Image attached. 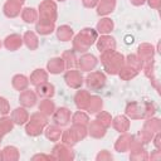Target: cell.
Listing matches in <instances>:
<instances>
[{
	"mask_svg": "<svg viewBox=\"0 0 161 161\" xmlns=\"http://www.w3.org/2000/svg\"><path fill=\"white\" fill-rule=\"evenodd\" d=\"M101 62L104 67V70L109 74L118 73L119 68L125 64V58L121 53L114 50H108L101 53Z\"/></svg>",
	"mask_w": 161,
	"mask_h": 161,
	"instance_id": "6da1fadb",
	"label": "cell"
},
{
	"mask_svg": "<svg viewBox=\"0 0 161 161\" xmlns=\"http://www.w3.org/2000/svg\"><path fill=\"white\" fill-rule=\"evenodd\" d=\"M97 40L96 30L91 28H84L73 38V50L74 52H86L88 48Z\"/></svg>",
	"mask_w": 161,
	"mask_h": 161,
	"instance_id": "7a4b0ae2",
	"label": "cell"
},
{
	"mask_svg": "<svg viewBox=\"0 0 161 161\" xmlns=\"http://www.w3.org/2000/svg\"><path fill=\"white\" fill-rule=\"evenodd\" d=\"M39 15L40 19H47L54 21L57 18V5L52 0H43L39 4Z\"/></svg>",
	"mask_w": 161,
	"mask_h": 161,
	"instance_id": "3957f363",
	"label": "cell"
},
{
	"mask_svg": "<svg viewBox=\"0 0 161 161\" xmlns=\"http://www.w3.org/2000/svg\"><path fill=\"white\" fill-rule=\"evenodd\" d=\"M106 77L102 72H91L86 77V84L91 89H99L104 86Z\"/></svg>",
	"mask_w": 161,
	"mask_h": 161,
	"instance_id": "277c9868",
	"label": "cell"
},
{
	"mask_svg": "<svg viewBox=\"0 0 161 161\" xmlns=\"http://www.w3.org/2000/svg\"><path fill=\"white\" fill-rule=\"evenodd\" d=\"M53 156H54L55 160H62V161H70L74 157L73 151L65 143L55 145L53 147Z\"/></svg>",
	"mask_w": 161,
	"mask_h": 161,
	"instance_id": "5b68a950",
	"label": "cell"
},
{
	"mask_svg": "<svg viewBox=\"0 0 161 161\" xmlns=\"http://www.w3.org/2000/svg\"><path fill=\"white\" fill-rule=\"evenodd\" d=\"M64 80H65V83H67L70 88H79L80 84L83 83V78H82L80 73H79L78 70L73 69V68L65 72V74H64Z\"/></svg>",
	"mask_w": 161,
	"mask_h": 161,
	"instance_id": "8992f818",
	"label": "cell"
},
{
	"mask_svg": "<svg viewBox=\"0 0 161 161\" xmlns=\"http://www.w3.org/2000/svg\"><path fill=\"white\" fill-rule=\"evenodd\" d=\"M70 112L65 107H59L53 112V121L57 126H65L69 122Z\"/></svg>",
	"mask_w": 161,
	"mask_h": 161,
	"instance_id": "52a82bcc",
	"label": "cell"
},
{
	"mask_svg": "<svg viewBox=\"0 0 161 161\" xmlns=\"http://www.w3.org/2000/svg\"><path fill=\"white\" fill-rule=\"evenodd\" d=\"M114 48H116V42L112 36L104 34L97 39V49L101 53L108 52V50H114Z\"/></svg>",
	"mask_w": 161,
	"mask_h": 161,
	"instance_id": "ba28073f",
	"label": "cell"
},
{
	"mask_svg": "<svg viewBox=\"0 0 161 161\" xmlns=\"http://www.w3.org/2000/svg\"><path fill=\"white\" fill-rule=\"evenodd\" d=\"M77 64H78V67H79L82 70L89 72V70H92V69L96 67L97 59H96V57L92 55V54H83V55L78 59Z\"/></svg>",
	"mask_w": 161,
	"mask_h": 161,
	"instance_id": "9c48e42d",
	"label": "cell"
},
{
	"mask_svg": "<svg viewBox=\"0 0 161 161\" xmlns=\"http://www.w3.org/2000/svg\"><path fill=\"white\" fill-rule=\"evenodd\" d=\"M126 114L132 119H140L142 118V106L137 102H130L126 104Z\"/></svg>",
	"mask_w": 161,
	"mask_h": 161,
	"instance_id": "30bf717a",
	"label": "cell"
},
{
	"mask_svg": "<svg viewBox=\"0 0 161 161\" xmlns=\"http://www.w3.org/2000/svg\"><path fill=\"white\" fill-rule=\"evenodd\" d=\"M35 91H36L38 96H40L43 98H49L54 94V86L45 80V82L35 86Z\"/></svg>",
	"mask_w": 161,
	"mask_h": 161,
	"instance_id": "8fae6325",
	"label": "cell"
},
{
	"mask_svg": "<svg viewBox=\"0 0 161 161\" xmlns=\"http://www.w3.org/2000/svg\"><path fill=\"white\" fill-rule=\"evenodd\" d=\"M112 126L116 131L118 132H126L130 127V122H128V118L123 114H118L114 118H112Z\"/></svg>",
	"mask_w": 161,
	"mask_h": 161,
	"instance_id": "7c38bea8",
	"label": "cell"
},
{
	"mask_svg": "<svg viewBox=\"0 0 161 161\" xmlns=\"http://www.w3.org/2000/svg\"><path fill=\"white\" fill-rule=\"evenodd\" d=\"M53 29H54V21H52V20L39 19L38 23L35 24V30L42 35H47V34L52 33Z\"/></svg>",
	"mask_w": 161,
	"mask_h": 161,
	"instance_id": "4fadbf2b",
	"label": "cell"
},
{
	"mask_svg": "<svg viewBox=\"0 0 161 161\" xmlns=\"http://www.w3.org/2000/svg\"><path fill=\"white\" fill-rule=\"evenodd\" d=\"M153 47L151 45V44H148V43H142V44H140L138 45V49H137V55H138V58L142 60V62H145V60H147V59H150V58H153Z\"/></svg>",
	"mask_w": 161,
	"mask_h": 161,
	"instance_id": "5bb4252c",
	"label": "cell"
},
{
	"mask_svg": "<svg viewBox=\"0 0 161 161\" xmlns=\"http://www.w3.org/2000/svg\"><path fill=\"white\" fill-rule=\"evenodd\" d=\"M36 101V96L33 91L30 89H25V91H21L20 96H19V102L20 104H23L24 107H31Z\"/></svg>",
	"mask_w": 161,
	"mask_h": 161,
	"instance_id": "9a60e30c",
	"label": "cell"
},
{
	"mask_svg": "<svg viewBox=\"0 0 161 161\" xmlns=\"http://www.w3.org/2000/svg\"><path fill=\"white\" fill-rule=\"evenodd\" d=\"M88 132H89V135H91L92 137H94V138H101V137H103L104 133H106V127H103L97 119H94V121H92V122L89 123V126H88Z\"/></svg>",
	"mask_w": 161,
	"mask_h": 161,
	"instance_id": "2e32d148",
	"label": "cell"
},
{
	"mask_svg": "<svg viewBox=\"0 0 161 161\" xmlns=\"http://www.w3.org/2000/svg\"><path fill=\"white\" fill-rule=\"evenodd\" d=\"M47 68L50 73L55 74V73H60L62 70H64L65 65H64V62L60 57H54L47 63Z\"/></svg>",
	"mask_w": 161,
	"mask_h": 161,
	"instance_id": "e0dca14e",
	"label": "cell"
},
{
	"mask_svg": "<svg viewBox=\"0 0 161 161\" xmlns=\"http://www.w3.org/2000/svg\"><path fill=\"white\" fill-rule=\"evenodd\" d=\"M89 97L91 96H89V93L87 91H83V89L77 91V93L74 94V103H75V106L79 109H86Z\"/></svg>",
	"mask_w": 161,
	"mask_h": 161,
	"instance_id": "ac0fdd59",
	"label": "cell"
},
{
	"mask_svg": "<svg viewBox=\"0 0 161 161\" xmlns=\"http://www.w3.org/2000/svg\"><path fill=\"white\" fill-rule=\"evenodd\" d=\"M131 137H132V136L128 135V133H122V135L117 138V141H116V143H114V148H116L118 152H125V151H127L128 147H130Z\"/></svg>",
	"mask_w": 161,
	"mask_h": 161,
	"instance_id": "d6986e66",
	"label": "cell"
},
{
	"mask_svg": "<svg viewBox=\"0 0 161 161\" xmlns=\"http://www.w3.org/2000/svg\"><path fill=\"white\" fill-rule=\"evenodd\" d=\"M21 42H23V39L20 38V35H18V34H10V35H8L5 38L4 45L9 50H15V49H18L21 45Z\"/></svg>",
	"mask_w": 161,
	"mask_h": 161,
	"instance_id": "ffe728a7",
	"label": "cell"
},
{
	"mask_svg": "<svg viewBox=\"0 0 161 161\" xmlns=\"http://www.w3.org/2000/svg\"><path fill=\"white\" fill-rule=\"evenodd\" d=\"M69 132H70V135L73 136V138H74L75 142H77V141H80L82 138L86 137V135H87V128H86L84 125L73 123L72 127L69 128Z\"/></svg>",
	"mask_w": 161,
	"mask_h": 161,
	"instance_id": "44dd1931",
	"label": "cell"
},
{
	"mask_svg": "<svg viewBox=\"0 0 161 161\" xmlns=\"http://www.w3.org/2000/svg\"><path fill=\"white\" fill-rule=\"evenodd\" d=\"M3 10H4V14H5L6 16L14 18V16H16V15L20 13V5L16 4V3H14V1H11V0H8V1L4 4Z\"/></svg>",
	"mask_w": 161,
	"mask_h": 161,
	"instance_id": "7402d4cb",
	"label": "cell"
},
{
	"mask_svg": "<svg viewBox=\"0 0 161 161\" xmlns=\"http://www.w3.org/2000/svg\"><path fill=\"white\" fill-rule=\"evenodd\" d=\"M101 108H102V98L98 96H91L88 99L86 109L89 113H97L101 111Z\"/></svg>",
	"mask_w": 161,
	"mask_h": 161,
	"instance_id": "603a6c76",
	"label": "cell"
},
{
	"mask_svg": "<svg viewBox=\"0 0 161 161\" xmlns=\"http://www.w3.org/2000/svg\"><path fill=\"white\" fill-rule=\"evenodd\" d=\"M28 117H29L28 112L21 107H18L11 112V119H13V122H15L18 125L25 123L28 121Z\"/></svg>",
	"mask_w": 161,
	"mask_h": 161,
	"instance_id": "cb8c5ba5",
	"label": "cell"
},
{
	"mask_svg": "<svg viewBox=\"0 0 161 161\" xmlns=\"http://www.w3.org/2000/svg\"><path fill=\"white\" fill-rule=\"evenodd\" d=\"M97 13L99 15H106L108 13H111L114 8L116 0H99V3H97Z\"/></svg>",
	"mask_w": 161,
	"mask_h": 161,
	"instance_id": "d4e9b609",
	"label": "cell"
},
{
	"mask_svg": "<svg viewBox=\"0 0 161 161\" xmlns=\"http://www.w3.org/2000/svg\"><path fill=\"white\" fill-rule=\"evenodd\" d=\"M48 79V73L44 69H35L30 74V83L34 86H38Z\"/></svg>",
	"mask_w": 161,
	"mask_h": 161,
	"instance_id": "484cf974",
	"label": "cell"
},
{
	"mask_svg": "<svg viewBox=\"0 0 161 161\" xmlns=\"http://www.w3.org/2000/svg\"><path fill=\"white\" fill-rule=\"evenodd\" d=\"M11 83H13V87L18 91H24L28 84H29V80L28 78L24 75V74H15L11 79Z\"/></svg>",
	"mask_w": 161,
	"mask_h": 161,
	"instance_id": "4316f807",
	"label": "cell"
},
{
	"mask_svg": "<svg viewBox=\"0 0 161 161\" xmlns=\"http://www.w3.org/2000/svg\"><path fill=\"white\" fill-rule=\"evenodd\" d=\"M62 59L64 62L65 68H68V69H72L77 64V57H75L74 50H70V49L69 50H65L63 53V55H62Z\"/></svg>",
	"mask_w": 161,
	"mask_h": 161,
	"instance_id": "83f0119b",
	"label": "cell"
},
{
	"mask_svg": "<svg viewBox=\"0 0 161 161\" xmlns=\"http://www.w3.org/2000/svg\"><path fill=\"white\" fill-rule=\"evenodd\" d=\"M137 73H138L137 70H135L133 68H131V67L127 65V64H123V65L119 68V70H118V75H119V78L123 79V80H128V79L136 77Z\"/></svg>",
	"mask_w": 161,
	"mask_h": 161,
	"instance_id": "f1b7e54d",
	"label": "cell"
},
{
	"mask_svg": "<svg viewBox=\"0 0 161 161\" xmlns=\"http://www.w3.org/2000/svg\"><path fill=\"white\" fill-rule=\"evenodd\" d=\"M57 36L59 40L62 42H67L69 40L72 36H73V30L70 26L68 25H60L58 29H57Z\"/></svg>",
	"mask_w": 161,
	"mask_h": 161,
	"instance_id": "f546056e",
	"label": "cell"
},
{
	"mask_svg": "<svg viewBox=\"0 0 161 161\" xmlns=\"http://www.w3.org/2000/svg\"><path fill=\"white\" fill-rule=\"evenodd\" d=\"M142 60L138 58V55L137 54H128L127 57H126V60H125V64H127V65H130L131 68H133L135 70H141L142 69Z\"/></svg>",
	"mask_w": 161,
	"mask_h": 161,
	"instance_id": "4dcf8cb0",
	"label": "cell"
},
{
	"mask_svg": "<svg viewBox=\"0 0 161 161\" xmlns=\"http://www.w3.org/2000/svg\"><path fill=\"white\" fill-rule=\"evenodd\" d=\"M23 42L29 49H35L38 47V38L33 31H25L23 35Z\"/></svg>",
	"mask_w": 161,
	"mask_h": 161,
	"instance_id": "1f68e13d",
	"label": "cell"
},
{
	"mask_svg": "<svg viewBox=\"0 0 161 161\" xmlns=\"http://www.w3.org/2000/svg\"><path fill=\"white\" fill-rule=\"evenodd\" d=\"M38 108H39V112H42L43 114L50 116V114H53V112H54V103H53L50 99L45 98V99L40 101Z\"/></svg>",
	"mask_w": 161,
	"mask_h": 161,
	"instance_id": "d6a6232c",
	"label": "cell"
},
{
	"mask_svg": "<svg viewBox=\"0 0 161 161\" xmlns=\"http://www.w3.org/2000/svg\"><path fill=\"white\" fill-rule=\"evenodd\" d=\"M19 158V152L14 146H6L3 150V160L5 161H16Z\"/></svg>",
	"mask_w": 161,
	"mask_h": 161,
	"instance_id": "836d02e7",
	"label": "cell"
},
{
	"mask_svg": "<svg viewBox=\"0 0 161 161\" xmlns=\"http://www.w3.org/2000/svg\"><path fill=\"white\" fill-rule=\"evenodd\" d=\"M113 28V21L108 18H103L101 19L98 23H97V30L101 33V34H107L112 30Z\"/></svg>",
	"mask_w": 161,
	"mask_h": 161,
	"instance_id": "e575fe53",
	"label": "cell"
},
{
	"mask_svg": "<svg viewBox=\"0 0 161 161\" xmlns=\"http://www.w3.org/2000/svg\"><path fill=\"white\" fill-rule=\"evenodd\" d=\"M143 128H146L147 131H150V132H152V133H156V132H158V131L161 130V122H160L158 118H152V117H150V118H147V121L143 123Z\"/></svg>",
	"mask_w": 161,
	"mask_h": 161,
	"instance_id": "d590c367",
	"label": "cell"
},
{
	"mask_svg": "<svg viewBox=\"0 0 161 161\" xmlns=\"http://www.w3.org/2000/svg\"><path fill=\"white\" fill-rule=\"evenodd\" d=\"M60 135H62V131H60V128H59L57 125L48 126L47 130H45V137H47L48 140H50V141H57V140H59Z\"/></svg>",
	"mask_w": 161,
	"mask_h": 161,
	"instance_id": "8d00e7d4",
	"label": "cell"
},
{
	"mask_svg": "<svg viewBox=\"0 0 161 161\" xmlns=\"http://www.w3.org/2000/svg\"><path fill=\"white\" fill-rule=\"evenodd\" d=\"M36 16H38V14H36V11H35L33 8H25V9H23V11H21V18H23V20L26 21V23H33V21H35V20H36Z\"/></svg>",
	"mask_w": 161,
	"mask_h": 161,
	"instance_id": "74e56055",
	"label": "cell"
},
{
	"mask_svg": "<svg viewBox=\"0 0 161 161\" xmlns=\"http://www.w3.org/2000/svg\"><path fill=\"white\" fill-rule=\"evenodd\" d=\"M155 111H156V106H155L153 102H151V101H146V102L142 104V116H143L145 118H150V117H152L153 113H155Z\"/></svg>",
	"mask_w": 161,
	"mask_h": 161,
	"instance_id": "f35d334b",
	"label": "cell"
},
{
	"mask_svg": "<svg viewBox=\"0 0 161 161\" xmlns=\"http://www.w3.org/2000/svg\"><path fill=\"white\" fill-rule=\"evenodd\" d=\"M30 122H33V123L40 126L42 128H44V127L47 126V122H48V121H47L45 114H43L42 112H35V113H33V114L30 116Z\"/></svg>",
	"mask_w": 161,
	"mask_h": 161,
	"instance_id": "ab89813d",
	"label": "cell"
},
{
	"mask_svg": "<svg viewBox=\"0 0 161 161\" xmlns=\"http://www.w3.org/2000/svg\"><path fill=\"white\" fill-rule=\"evenodd\" d=\"M96 119H97L103 127H106V128H107L108 126H111V122H112V117H111V114H109L108 112H104V111L98 112Z\"/></svg>",
	"mask_w": 161,
	"mask_h": 161,
	"instance_id": "60d3db41",
	"label": "cell"
},
{
	"mask_svg": "<svg viewBox=\"0 0 161 161\" xmlns=\"http://www.w3.org/2000/svg\"><path fill=\"white\" fill-rule=\"evenodd\" d=\"M88 121H89V118H88L87 113H84V112H82V111H77V112L72 116V122H73V123H79V125L87 126V125H88Z\"/></svg>",
	"mask_w": 161,
	"mask_h": 161,
	"instance_id": "b9f144b4",
	"label": "cell"
},
{
	"mask_svg": "<svg viewBox=\"0 0 161 161\" xmlns=\"http://www.w3.org/2000/svg\"><path fill=\"white\" fill-rule=\"evenodd\" d=\"M142 69L145 72V75L151 78L153 77V70H155V63H153V58H150L147 60H145L142 63Z\"/></svg>",
	"mask_w": 161,
	"mask_h": 161,
	"instance_id": "7bdbcfd3",
	"label": "cell"
},
{
	"mask_svg": "<svg viewBox=\"0 0 161 161\" xmlns=\"http://www.w3.org/2000/svg\"><path fill=\"white\" fill-rule=\"evenodd\" d=\"M25 131H26V133H28L29 136H38V135L42 133L43 128H42L40 126H38V125H35V123H33V122L29 121V122L25 125Z\"/></svg>",
	"mask_w": 161,
	"mask_h": 161,
	"instance_id": "ee69618b",
	"label": "cell"
},
{
	"mask_svg": "<svg viewBox=\"0 0 161 161\" xmlns=\"http://www.w3.org/2000/svg\"><path fill=\"white\" fill-rule=\"evenodd\" d=\"M130 158L133 160V161H146V160L148 158V156H147V152H146L143 148H141V150L131 151Z\"/></svg>",
	"mask_w": 161,
	"mask_h": 161,
	"instance_id": "f6af8a7d",
	"label": "cell"
},
{
	"mask_svg": "<svg viewBox=\"0 0 161 161\" xmlns=\"http://www.w3.org/2000/svg\"><path fill=\"white\" fill-rule=\"evenodd\" d=\"M137 136L141 138V141H142L143 143H147V142H150V141L152 140L153 133H152V132H150V131H147L146 128H143V127H142V128L138 131Z\"/></svg>",
	"mask_w": 161,
	"mask_h": 161,
	"instance_id": "bcb514c9",
	"label": "cell"
},
{
	"mask_svg": "<svg viewBox=\"0 0 161 161\" xmlns=\"http://www.w3.org/2000/svg\"><path fill=\"white\" fill-rule=\"evenodd\" d=\"M0 128H1V131L4 132V135H5L6 132H9V131L13 128V119H10V118H8V117L0 118Z\"/></svg>",
	"mask_w": 161,
	"mask_h": 161,
	"instance_id": "7dc6e473",
	"label": "cell"
},
{
	"mask_svg": "<svg viewBox=\"0 0 161 161\" xmlns=\"http://www.w3.org/2000/svg\"><path fill=\"white\" fill-rule=\"evenodd\" d=\"M60 137H62L63 143H65L67 146H72V145H74V143H75V140H74V138H73V136L70 135L69 130L64 131V132L60 135Z\"/></svg>",
	"mask_w": 161,
	"mask_h": 161,
	"instance_id": "c3c4849f",
	"label": "cell"
},
{
	"mask_svg": "<svg viewBox=\"0 0 161 161\" xmlns=\"http://www.w3.org/2000/svg\"><path fill=\"white\" fill-rule=\"evenodd\" d=\"M109 160H112V155L106 150L101 151L97 155V161H109Z\"/></svg>",
	"mask_w": 161,
	"mask_h": 161,
	"instance_id": "681fc988",
	"label": "cell"
},
{
	"mask_svg": "<svg viewBox=\"0 0 161 161\" xmlns=\"http://www.w3.org/2000/svg\"><path fill=\"white\" fill-rule=\"evenodd\" d=\"M8 112H9V103H8V101L5 98L0 97V113L5 114Z\"/></svg>",
	"mask_w": 161,
	"mask_h": 161,
	"instance_id": "f907efd6",
	"label": "cell"
},
{
	"mask_svg": "<svg viewBox=\"0 0 161 161\" xmlns=\"http://www.w3.org/2000/svg\"><path fill=\"white\" fill-rule=\"evenodd\" d=\"M33 161H35V160H55L54 158V156H48V155H35V156H33V158H31Z\"/></svg>",
	"mask_w": 161,
	"mask_h": 161,
	"instance_id": "816d5d0a",
	"label": "cell"
},
{
	"mask_svg": "<svg viewBox=\"0 0 161 161\" xmlns=\"http://www.w3.org/2000/svg\"><path fill=\"white\" fill-rule=\"evenodd\" d=\"M82 3L86 8H93L94 5H97L98 0H82Z\"/></svg>",
	"mask_w": 161,
	"mask_h": 161,
	"instance_id": "f5cc1de1",
	"label": "cell"
},
{
	"mask_svg": "<svg viewBox=\"0 0 161 161\" xmlns=\"http://www.w3.org/2000/svg\"><path fill=\"white\" fill-rule=\"evenodd\" d=\"M147 1H148V5L153 9H158L161 5V0H147Z\"/></svg>",
	"mask_w": 161,
	"mask_h": 161,
	"instance_id": "db71d44e",
	"label": "cell"
},
{
	"mask_svg": "<svg viewBox=\"0 0 161 161\" xmlns=\"http://www.w3.org/2000/svg\"><path fill=\"white\" fill-rule=\"evenodd\" d=\"M161 137H160V133L158 132H156V136H155V138H153V143H155V146H156V148L157 150H160V147H161Z\"/></svg>",
	"mask_w": 161,
	"mask_h": 161,
	"instance_id": "11a10c76",
	"label": "cell"
},
{
	"mask_svg": "<svg viewBox=\"0 0 161 161\" xmlns=\"http://www.w3.org/2000/svg\"><path fill=\"white\" fill-rule=\"evenodd\" d=\"M151 161H158L160 158H161V153H160V151L158 150H156V151H153L152 153H151Z\"/></svg>",
	"mask_w": 161,
	"mask_h": 161,
	"instance_id": "9f6ffc18",
	"label": "cell"
},
{
	"mask_svg": "<svg viewBox=\"0 0 161 161\" xmlns=\"http://www.w3.org/2000/svg\"><path fill=\"white\" fill-rule=\"evenodd\" d=\"M151 79V82H152V84H153V87L160 92V86H158V80H157V78H155V77H151L150 78Z\"/></svg>",
	"mask_w": 161,
	"mask_h": 161,
	"instance_id": "6f0895ef",
	"label": "cell"
},
{
	"mask_svg": "<svg viewBox=\"0 0 161 161\" xmlns=\"http://www.w3.org/2000/svg\"><path fill=\"white\" fill-rule=\"evenodd\" d=\"M145 1H146V0H131V3H132L133 5H142Z\"/></svg>",
	"mask_w": 161,
	"mask_h": 161,
	"instance_id": "680465c9",
	"label": "cell"
},
{
	"mask_svg": "<svg viewBox=\"0 0 161 161\" xmlns=\"http://www.w3.org/2000/svg\"><path fill=\"white\" fill-rule=\"evenodd\" d=\"M11 1H14V3H16V4H19V5H21V4L24 3V0H11Z\"/></svg>",
	"mask_w": 161,
	"mask_h": 161,
	"instance_id": "91938a15",
	"label": "cell"
},
{
	"mask_svg": "<svg viewBox=\"0 0 161 161\" xmlns=\"http://www.w3.org/2000/svg\"><path fill=\"white\" fill-rule=\"evenodd\" d=\"M0 160H3V152H0Z\"/></svg>",
	"mask_w": 161,
	"mask_h": 161,
	"instance_id": "94428289",
	"label": "cell"
},
{
	"mask_svg": "<svg viewBox=\"0 0 161 161\" xmlns=\"http://www.w3.org/2000/svg\"><path fill=\"white\" fill-rule=\"evenodd\" d=\"M59 1H63V0H59Z\"/></svg>",
	"mask_w": 161,
	"mask_h": 161,
	"instance_id": "6125c7cd",
	"label": "cell"
},
{
	"mask_svg": "<svg viewBox=\"0 0 161 161\" xmlns=\"http://www.w3.org/2000/svg\"><path fill=\"white\" fill-rule=\"evenodd\" d=\"M0 45H1V44H0Z\"/></svg>",
	"mask_w": 161,
	"mask_h": 161,
	"instance_id": "be15d7a7",
	"label": "cell"
}]
</instances>
